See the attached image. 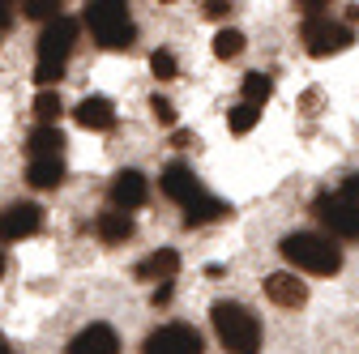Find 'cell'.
I'll use <instances>...</instances> for the list:
<instances>
[{"label": "cell", "instance_id": "4", "mask_svg": "<svg viewBox=\"0 0 359 354\" xmlns=\"http://www.w3.org/2000/svg\"><path fill=\"white\" fill-rule=\"evenodd\" d=\"M210 320H214V333L218 341L227 346L231 354H257L261 350V320L248 312L244 303H214L210 307Z\"/></svg>", "mask_w": 359, "mask_h": 354}, {"label": "cell", "instance_id": "7", "mask_svg": "<svg viewBox=\"0 0 359 354\" xmlns=\"http://www.w3.org/2000/svg\"><path fill=\"white\" fill-rule=\"evenodd\" d=\"M142 354H201V333L193 325H163L142 341Z\"/></svg>", "mask_w": 359, "mask_h": 354}, {"label": "cell", "instance_id": "10", "mask_svg": "<svg viewBox=\"0 0 359 354\" xmlns=\"http://www.w3.org/2000/svg\"><path fill=\"white\" fill-rule=\"evenodd\" d=\"M107 197H111V209L128 213V209L146 205V197H150V184H146V175H142V171H120L116 180H111V188H107Z\"/></svg>", "mask_w": 359, "mask_h": 354}, {"label": "cell", "instance_id": "12", "mask_svg": "<svg viewBox=\"0 0 359 354\" xmlns=\"http://www.w3.org/2000/svg\"><path fill=\"white\" fill-rule=\"evenodd\" d=\"M265 295L274 299L278 307H304L308 303V286L295 274H269L265 278Z\"/></svg>", "mask_w": 359, "mask_h": 354}, {"label": "cell", "instance_id": "21", "mask_svg": "<svg viewBox=\"0 0 359 354\" xmlns=\"http://www.w3.org/2000/svg\"><path fill=\"white\" fill-rule=\"evenodd\" d=\"M257 120H261V107H252V103H236V107H231V115H227L231 132H240V137H244V132H248Z\"/></svg>", "mask_w": 359, "mask_h": 354}, {"label": "cell", "instance_id": "26", "mask_svg": "<svg viewBox=\"0 0 359 354\" xmlns=\"http://www.w3.org/2000/svg\"><path fill=\"white\" fill-rule=\"evenodd\" d=\"M227 9H231V5H222V0H210V5H205V17H227Z\"/></svg>", "mask_w": 359, "mask_h": 354}, {"label": "cell", "instance_id": "20", "mask_svg": "<svg viewBox=\"0 0 359 354\" xmlns=\"http://www.w3.org/2000/svg\"><path fill=\"white\" fill-rule=\"evenodd\" d=\"M60 111H65V103H60L56 90H39V99H34V115H39V124H56Z\"/></svg>", "mask_w": 359, "mask_h": 354}, {"label": "cell", "instance_id": "11", "mask_svg": "<svg viewBox=\"0 0 359 354\" xmlns=\"http://www.w3.org/2000/svg\"><path fill=\"white\" fill-rule=\"evenodd\" d=\"M65 350L69 354H120V337L111 325H86Z\"/></svg>", "mask_w": 359, "mask_h": 354}, {"label": "cell", "instance_id": "1", "mask_svg": "<svg viewBox=\"0 0 359 354\" xmlns=\"http://www.w3.org/2000/svg\"><path fill=\"white\" fill-rule=\"evenodd\" d=\"M158 188H163V197H171L180 209H184V222L189 227H205V222H218V218L231 213V205H222L218 197H210L201 188V180L193 175V167H184V162H171L163 171Z\"/></svg>", "mask_w": 359, "mask_h": 354}, {"label": "cell", "instance_id": "22", "mask_svg": "<svg viewBox=\"0 0 359 354\" xmlns=\"http://www.w3.org/2000/svg\"><path fill=\"white\" fill-rule=\"evenodd\" d=\"M56 9H60L56 0H26V5H22V13H26V17H39V22H56V17H60Z\"/></svg>", "mask_w": 359, "mask_h": 354}, {"label": "cell", "instance_id": "25", "mask_svg": "<svg viewBox=\"0 0 359 354\" xmlns=\"http://www.w3.org/2000/svg\"><path fill=\"white\" fill-rule=\"evenodd\" d=\"M338 197H342L346 205H355V209H359V171H355V175H346V184H342V192H338Z\"/></svg>", "mask_w": 359, "mask_h": 354}, {"label": "cell", "instance_id": "14", "mask_svg": "<svg viewBox=\"0 0 359 354\" xmlns=\"http://www.w3.org/2000/svg\"><path fill=\"white\" fill-rule=\"evenodd\" d=\"M175 269H180V252H175V248H158V252H150V256L137 264V278H142V282H171Z\"/></svg>", "mask_w": 359, "mask_h": 354}, {"label": "cell", "instance_id": "17", "mask_svg": "<svg viewBox=\"0 0 359 354\" xmlns=\"http://www.w3.org/2000/svg\"><path fill=\"white\" fill-rule=\"evenodd\" d=\"M26 180H30L34 188H56V184L65 180V162H60V158H30Z\"/></svg>", "mask_w": 359, "mask_h": 354}, {"label": "cell", "instance_id": "9", "mask_svg": "<svg viewBox=\"0 0 359 354\" xmlns=\"http://www.w3.org/2000/svg\"><path fill=\"white\" fill-rule=\"evenodd\" d=\"M39 227H43V209L34 201H22V205L0 209V243H18V239L34 235Z\"/></svg>", "mask_w": 359, "mask_h": 354}, {"label": "cell", "instance_id": "3", "mask_svg": "<svg viewBox=\"0 0 359 354\" xmlns=\"http://www.w3.org/2000/svg\"><path fill=\"white\" fill-rule=\"evenodd\" d=\"M278 252L304 274H317V278H330L342 269V248L330 243V235H312V231H295L278 243Z\"/></svg>", "mask_w": 359, "mask_h": 354}, {"label": "cell", "instance_id": "28", "mask_svg": "<svg viewBox=\"0 0 359 354\" xmlns=\"http://www.w3.org/2000/svg\"><path fill=\"white\" fill-rule=\"evenodd\" d=\"M0 354H13V350H9V341H5V337H0Z\"/></svg>", "mask_w": 359, "mask_h": 354}, {"label": "cell", "instance_id": "24", "mask_svg": "<svg viewBox=\"0 0 359 354\" xmlns=\"http://www.w3.org/2000/svg\"><path fill=\"white\" fill-rule=\"evenodd\" d=\"M150 111H154V120H158L163 128H171V124H175V107H171L167 99H158V94H154V99H150Z\"/></svg>", "mask_w": 359, "mask_h": 354}, {"label": "cell", "instance_id": "8", "mask_svg": "<svg viewBox=\"0 0 359 354\" xmlns=\"http://www.w3.org/2000/svg\"><path fill=\"white\" fill-rule=\"evenodd\" d=\"M312 213L321 218V227L338 239H359V209L346 205L342 197H317V205H312Z\"/></svg>", "mask_w": 359, "mask_h": 354}, {"label": "cell", "instance_id": "13", "mask_svg": "<svg viewBox=\"0 0 359 354\" xmlns=\"http://www.w3.org/2000/svg\"><path fill=\"white\" fill-rule=\"evenodd\" d=\"M73 115H77V124L90 128V132H107V128H116V107H111L107 99H99V94H95V99H81Z\"/></svg>", "mask_w": 359, "mask_h": 354}, {"label": "cell", "instance_id": "16", "mask_svg": "<svg viewBox=\"0 0 359 354\" xmlns=\"http://www.w3.org/2000/svg\"><path fill=\"white\" fill-rule=\"evenodd\" d=\"M95 235H99L103 243H124V239H133V218H128V213H120V209H111V213H99Z\"/></svg>", "mask_w": 359, "mask_h": 354}, {"label": "cell", "instance_id": "27", "mask_svg": "<svg viewBox=\"0 0 359 354\" xmlns=\"http://www.w3.org/2000/svg\"><path fill=\"white\" fill-rule=\"evenodd\" d=\"M13 22V5H9V0H0V30H5Z\"/></svg>", "mask_w": 359, "mask_h": 354}, {"label": "cell", "instance_id": "2", "mask_svg": "<svg viewBox=\"0 0 359 354\" xmlns=\"http://www.w3.org/2000/svg\"><path fill=\"white\" fill-rule=\"evenodd\" d=\"M73 43H77V22L73 17H56L43 26L39 34V60H34V81L39 85H56L65 77V64L73 56Z\"/></svg>", "mask_w": 359, "mask_h": 354}, {"label": "cell", "instance_id": "5", "mask_svg": "<svg viewBox=\"0 0 359 354\" xmlns=\"http://www.w3.org/2000/svg\"><path fill=\"white\" fill-rule=\"evenodd\" d=\"M86 26L95 34V43H103L111 52L133 48V38H137V26H133L124 0H90L86 5Z\"/></svg>", "mask_w": 359, "mask_h": 354}, {"label": "cell", "instance_id": "29", "mask_svg": "<svg viewBox=\"0 0 359 354\" xmlns=\"http://www.w3.org/2000/svg\"><path fill=\"white\" fill-rule=\"evenodd\" d=\"M0 274H5V252H0Z\"/></svg>", "mask_w": 359, "mask_h": 354}, {"label": "cell", "instance_id": "19", "mask_svg": "<svg viewBox=\"0 0 359 354\" xmlns=\"http://www.w3.org/2000/svg\"><path fill=\"white\" fill-rule=\"evenodd\" d=\"M240 52H244V34L240 30H218L214 34V56L218 60H236Z\"/></svg>", "mask_w": 359, "mask_h": 354}, {"label": "cell", "instance_id": "15", "mask_svg": "<svg viewBox=\"0 0 359 354\" xmlns=\"http://www.w3.org/2000/svg\"><path fill=\"white\" fill-rule=\"evenodd\" d=\"M60 146H65V132H60L56 124H39V128H30V141H26L30 158H60Z\"/></svg>", "mask_w": 359, "mask_h": 354}, {"label": "cell", "instance_id": "6", "mask_svg": "<svg viewBox=\"0 0 359 354\" xmlns=\"http://www.w3.org/2000/svg\"><path fill=\"white\" fill-rule=\"evenodd\" d=\"M351 26L346 22H334L330 13H321V17H304V48H308V56H334V52H342V48H351Z\"/></svg>", "mask_w": 359, "mask_h": 354}, {"label": "cell", "instance_id": "23", "mask_svg": "<svg viewBox=\"0 0 359 354\" xmlns=\"http://www.w3.org/2000/svg\"><path fill=\"white\" fill-rule=\"evenodd\" d=\"M150 69H154V77H175V56L171 52H154L150 56Z\"/></svg>", "mask_w": 359, "mask_h": 354}, {"label": "cell", "instance_id": "18", "mask_svg": "<svg viewBox=\"0 0 359 354\" xmlns=\"http://www.w3.org/2000/svg\"><path fill=\"white\" fill-rule=\"evenodd\" d=\"M269 90H274V81H269L265 73H248V77H244V99H240V103H252V107H265V99H269Z\"/></svg>", "mask_w": 359, "mask_h": 354}]
</instances>
